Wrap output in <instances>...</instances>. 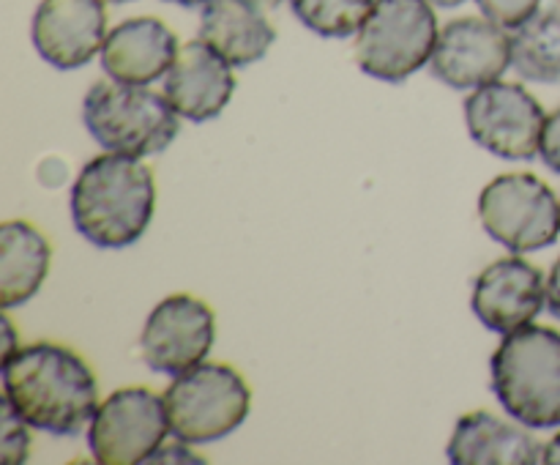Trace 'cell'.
<instances>
[{"label": "cell", "instance_id": "cell-16", "mask_svg": "<svg viewBox=\"0 0 560 465\" xmlns=\"http://www.w3.org/2000/svg\"><path fill=\"white\" fill-rule=\"evenodd\" d=\"M528 430L490 410H470L454 427L446 454L454 465H536L545 446Z\"/></svg>", "mask_w": 560, "mask_h": 465}, {"label": "cell", "instance_id": "cell-22", "mask_svg": "<svg viewBox=\"0 0 560 465\" xmlns=\"http://www.w3.org/2000/svg\"><path fill=\"white\" fill-rule=\"evenodd\" d=\"M476 3L487 20L498 22L506 31H514L539 11L541 0H476Z\"/></svg>", "mask_w": 560, "mask_h": 465}, {"label": "cell", "instance_id": "cell-8", "mask_svg": "<svg viewBox=\"0 0 560 465\" xmlns=\"http://www.w3.org/2000/svg\"><path fill=\"white\" fill-rule=\"evenodd\" d=\"M170 432L164 397L145 386L109 394L88 425V449L98 465L148 463Z\"/></svg>", "mask_w": 560, "mask_h": 465}, {"label": "cell", "instance_id": "cell-7", "mask_svg": "<svg viewBox=\"0 0 560 465\" xmlns=\"http://www.w3.org/2000/svg\"><path fill=\"white\" fill-rule=\"evenodd\" d=\"M481 228L506 249H547L560 235V202L556 191L534 173H506L481 189Z\"/></svg>", "mask_w": 560, "mask_h": 465}, {"label": "cell", "instance_id": "cell-14", "mask_svg": "<svg viewBox=\"0 0 560 465\" xmlns=\"http://www.w3.org/2000/svg\"><path fill=\"white\" fill-rule=\"evenodd\" d=\"M235 91L233 63L202 38L186 42L164 74V96L175 113L195 124L222 115Z\"/></svg>", "mask_w": 560, "mask_h": 465}, {"label": "cell", "instance_id": "cell-2", "mask_svg": "<svg viewBox=\"0 0 560 465\" xmlns=\"http://www.w3.org/2000/svg\"><path fill=\"white\" fill-rule=\"evenodd\" d=\"M71 222L98 249H124L151 224L156 181L137 156L102 153L91 159L71 186Z\"/></svg>", "mask_w": 560, "mask_h": 465}, {"label": "cell", "instance_id": "cell-27", "mask_svg": "<svg viewBox=\"0 0 560 465\" xmlns=\"http://www.w3.org/2000/svg\"><path fill=\"white\" fill-rule=\"evenodd\" d=\"M246 3H252L255 9H260V11H271V9H277L282 0H246Z\"/></svg>", "mask_w": 560, "mask_h": 465}, {"label": "cell", "instance_id": "cell-10", "mask_svg": "<svg viewBox=\"0 0 560 465\" xmlns=\"http://www.w3.org/2000/svg\"><path fill=\"white\" fill-rule=\"evenodd\" d=\"M217 339V317L202 299L175 293L159 301L140 334V356L153 372L178 375L206 361Z\"/></svg>", "mask_w": 560, "mask_h": 465}, {"label": "cell", "instance_id": "cell-21", "mask_svg": "<svg viewBox=\"0 0 560 465\" xmlns=\"http://www.w3.org/2000/svg\"><path fill=\"white\" fill-rule=\"evenodd\" d=\"M0 414H3V463L5 465H20L27 460V452H31V430H27V421L22 419L20 410L3 397L0 403Z\"/></svg>", "mask_w": 560, "mask_h": 465}, {"label": "cell", "instance_id": "cell-19", "mask_svg": "<svg viewBox=\"0 0 560 465\" xmlns=\"http://www.w3.org/2000/svg\"><path fill=\"white\" fill-rule=\"evenodd\" d=\"M512 66L523 80H560V9H539L530 20L514 27Z\"/></svg>", "mask_w": 560, "mask_h": 465}, {"label": "cell", "instance_id": "cell-5", "mask_svg": "<svg viewBox=\"0 0 560 465\" xmlns=\"http://www.w3.org/2000/svg\"><path fill=\"white\" fill-rule=\"evenodd\" d=\"M441 31L430 0H375L355 33V63L381 82H402L430 63Z\"/></svg>", "mask_w": 560, "mask_h": 465}, {"label": "cell", "instance_id": "cell-20", "mask_svg": "<svg viewBox=\"0 0 560 465\" xmlns=\"http://www.w3.org/2000/svg\"><path fill=\"white\" fill-rule=\"evenodd\" d=\"M301 25L323 38H348L359 33L375 0H288Z\"/></svg>", "mask_w": 560, "mask_h": 465}, {"label": "cell", "instance_id": "cell-29", "mask_svg": "<svg viewBox=\"0 0 560 465\" xmlns=\"http://www.w3.org/2000/svg\"><path fill=\"white\" fill-rule=\"evenodd\" d=\"M167 3L184 5V9H195V5H202V3H206V0H167Z\"/></svg>", "mask_w": 560, "mask_h": 465}, {"label": "cell", "instance_id": "cell-15", "mask_svg": "<svg viewBox=\"0 0 560 465\" xmlns=\"http://www.w3.org/2000/svg\"><path fill=\"white\" fill-rule=\"evenodd\" d=\"M178 38L156 16L124 20L107 33L102 47V69L107 77L131 85L162 80L178 58Z\"/></svg>", "mask_w": 560, "mask_h": 465}, {"label": "cell", "instance_id": "cell-18", "mask_svg": "<svg viewBox=\"0 0 560 465\" xmlns=\"http://www.w3.org/2000/svg\"><path fill=\"white\" fill-rule=\"evenodd\" d=\"M49 260V241L31 222L0 224V306L11 310L31 301L47 279Z\"/></svg>", "mask_w": 560, "mask_h": 465}, {"label": "cell", "instance_id": "cell-3", "mask_svg": "<svg viewBox=\"0 0 560 465\" xmlns=\"http://www.w3.org/2000/svg\"><path fill=\"white\" fill-rule=\"evenodd\" d=\"M490 372L492 392L514 421L530 430L560 427V332L528 323L503 334Z\"/></svg>", "mask_w": 560, "mask_h": 465}, {"label": "cell", "instance_id": "cell-23", "mask_svg": "<svg viewBox=\"0 0 560 465\" xmlns=\"http://www.w3.org/2000/svg\"><path fill=\"white\" fill-rule=\"evenodd\" d=\"M539 156L552 173H560V107L552 109L545 118V126H541Z\"/></svg>", "mask_w": 560, "mask_h": 465}, {"label": "cell", "instance_id": "cell-9", "mask_svg": "<svg viewBox=\"0 0 560 465\" xmlns=\"http://www.w3.org/2000/svg\"><path fill=\"white\" fill-rule=\"evenodd\" d=\"M545 109L520 82L492 80L465 98V124L485 151L509 162H528L539 153Z\"/></svg>", "mask_w": 560, "mask_h": 465}, {"label": "cell", "instance_id": "cell-6", "mask_svg": "<svg viewBox=\"0 0 560 465\" xmlns=\"http://www.w3.org/2000/svg\"><path fill=\"white\" fill-rule=\"evenodd\" d=\"M170 432L184 443H211L238 430L249 416L252 392L230 364L200 361L173 375L164 392Z\"/></svg>", "mask_w": 560, "mask_h": 465}, {"label": "cell", "instance_id": "cell-17", "mask_svg": "<svg viewBox=\"0 0 560 465\" xmlns=\"http://www.w3.org/2000/svg\"><path fill=\"white\" fill-rule=\"evenodd\" d=\"M200 38L233 66H252L271 49L277 31L266 11L246 0H206L200 14Z\"/></svg>", "mask_w": 560, "mask_h": 465}, {"label": "cell", "instance_id": "cell-4", "mask_svg": "<svg viewBox=\"0 0 560 465\" xmlns=\"http://www.w3.org/2000/svg\"><path fill=\"white\" fill-rule=\"evenodd\" d=\"M180 115L164 93L148 85L102 80L85 93L82 120L85 129L104 151L126 156H153L162 153L178 137Z\"/></svg>", "mask_w": 560, "mask_h": 465}, {"label": "cell", "instance_id": "cell-24", "mask_svg": "<svg viewBox=\"0 0 560 465\" xmlns=\"http://www.w3.org/2000/svg\"><path fill=\"white\" fill-rule=\"evenodd\" d=\"M547 310L560 321V257L547 274Z\"/></svg>", "mask_w": 560, "mask_h": 465}, {"label": "cell", "instance_id": "cell-26", "mask_svg": "<svg viewBox=\"0 0 560 465\" xmlns=\"http://www.w3.org/2000/svg\"><path fill=\"white\" fill-rule=\"evenodd\" d=\"M541 463L545 465H560V432L552 435L550 441L545 443V452H541Z\"/></svg>", "mask_w": 560, "mask_h": 465}, {"label": "cell", "instance_id": "cell-25", "mask_svg": "<svg viewBox=\"0 0 560 465\" xmlns=\"http://www.w3.org/2000/svg\"><path fill=\"white\" fill-rule=\"evenodd\" d=\"M0 326H3V359H9V356H14L22 345H16V334H14V326H11L9 315L0 317Z\"/></svg>", "mask_w": 560, "mask_h": 465}, {"label": "cell", "instance_id": "cell-30", "mask_svg": "<svg viewBox=\"0 0 560 465\" xmlns=\"http://www.w3.org/2000/svg\"><path fill=\"white\" fill-rule=\"evenodd\" d=\"M104 3H129V0H104Z\"/></svg>", "mask_w": 560, "mask_h": 465}, {"label": "cell", "instance_id": "cell-13", "mask_svg": "<svg viewBox=\"0 0 560 465\" xmlns=\"http://www.w3.org/2000/svg\"><path fill=\"white\" fill-rule=\"evenodd\" d=\"M470 304L490 332L512 334L534 323L545 310L547 282L525 257H501L476 277Z\"/></svg>", "mask_w": 560, "mask_h": 465}, {"label": "cell", "instance_id": "cell-1", "mask_svg": "<svg viewBox=\"0 0 560 465\" xmlns=\"http://www.w3.org/2000/svg\"><path fill=\"white\" fill-rule=\"evenodd\" d=\"M3 397L33 430L74 435L96 414L98 383L71 348L33 342L3 359Z\"/></svg>", "mask_w": 560, "mask_h": 465}, {"label": "cell", "instance_id": "cell-28", "mask_svg": "<svg viewBox=\"0 0 560 465\" xmlns=\"http://www.w3.org/2000/svg\"><path fill=\"white\" fill-rule=\"evenodd\" d=\"M432 5H441V9H454V5H463L465 0H430Z\"/></svg>", "mask_w": 560, "mask_h": 465}, {"label": "cell", "instance_id": "cell-12", "mask_svg": "<svg viewBox=\"0 0 560 465\" xmlns=\"http://www.w3.org/2000/svg\"><path fill=\"white\" fill-rule=\"evenodd\" d=\"M36 53L55 69H80L102 53L107 38L104 0H42L33 14Z\"/></svg>", "mask_w": 560, "mask_h": 465}, {"label": "cell", "instance_id": "cell-11", "mask_svg": "<svg viewBox=\"0 0 560 465\" xmlns=\"http://www.w3.org/2000/svg\"><path fill=\"white\" fill-rule=\"evenodd\" d=\"M512 66V36L506 27L481 16H459L441 31L430 71L452 88H479L501 80Z\"/></svg>", "mask_w": 560, "mask_h": 465}]
</instances>
